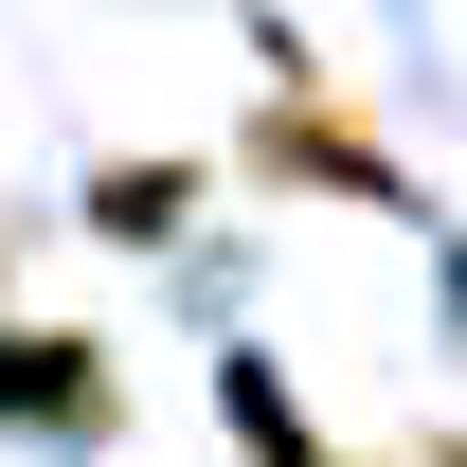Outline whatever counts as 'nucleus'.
<instances>
[{
  "mask_svg": "<svg viewBox=\"0 0 467 467\" xmlns=\"http://www.w3.org/2000/svg\"><path fill=\"white\" fill-rule=\"evenodd\" d=\"M0 413H90V431H109V342H55V324H36V342H0Z\"/></svg>",
  "mask_w": 467,
  "mask_h": 467,
  "instance_id": "1",
  "label": "nucleus"
},
{
  "mask_svg": "<svg viewBox=\"0 0 467 467\" xmlns=\"http://www.w3.org/2000/svg\"><path fill=\"white\" fill-rule=\"evenodd\" d=\"M252 162H270V180H342V198H378V144H359L342 109H270V126H252Z\"/></svg>",
  "mask_w": 467,
  "mask_h": 467,
  "instance_id": "2",
  "label": "nucleus"
},
{
  "mask_svg": "<svg viewBox=\"0 0 467 467\" xmlns=\"http://www.w3.org/2000/svg\"><path fill=\"white\" fill-rule=\"evenodd\" d=\"M90 216H109V234H180V162H126L109 198H90Z\"/></svg>",
  "mask_w": 467,
  "mask_h": 467,
  "instance_id": "3",
  "label": "nucleus"
}]
</instances>
